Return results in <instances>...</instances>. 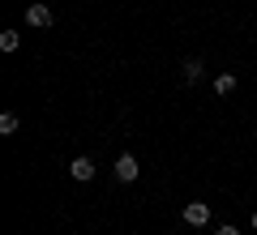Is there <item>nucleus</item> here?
I'll return each instance as SVG.
<instances>
[{
	"instance_id": "f257e3e1",
	"label": "nucleus",
	"mask_w": 257,
	"mask_h": 235,
	"mask_svg": "<svg viewBox=\"0 0 257 235\" xmlns=\"http://www.w3.org/2000/svg\"><path fill=\"white\" fill-rule=\"evenodd\" d=\"M138 175H142L138 158H133V154H120V158H116V180H120V184H133Z\"/></svg>"
},
{
	"instance_id": "f03ea898",
	"label": "nucleus",
	"mask_w": 257,
	"mask_h": 235,
	"mask_svg": "<svg viewBox=\"0 0 257 235\" xmlns=\"http://www.w3.org/2000/svg\"><path fill=\"white\" fill-rule=\"evenodd\" d=\"M184 222H189V226H206V222H210V205L189 201V205H184Z\"/></svg>"
},
{
	"instance_id": "7ed1b4c3",
	"label": "nucleus",
	"mask_w": 257,
	"mask_h": 235,
	"mask_svg": "<svg viewBox=\"0 0 257 235\" xmlns=\"http://www.w3.org/2000/svg\"><path fill=\"white\" fill-rule=\"evenodd\" d=\"M69 175H73L77 184L94 180V163H90V158H73V163H69Z\"/></svg>"
},
{
	"instance_id": "20e7f679",
	"label": "nucleus",
	"mask_w": 257,
	"mask_h": 235,
	"mask_svg": "<svg viewBox=\"0 0 257 235\" xmlns=\"http://www.w3.org/2000/svg\"><path fill=\"white\" fill-rule=\"evenodd\" d=\"M26 22H30V26H39V30L52 26V9H47V5H30V9H26Z\"/></svg>"
},
{
	"instance_id": "39448f33",
	"label": "nucleus",
	"mask_w": 257,
	"mask_h": 235,
	"mask_svg": "<svg viewBox=\"0 0 257 235\" xmlns=\"http://www.w3.org/2000/svg\"><path fill=\"white\" fill-rule=\"evenodd\" d=\"M18 43H22L18 30H5V35H0V52H18Z\"/></svg>"
},
{
	"instance_id": "423d86ee",
	"label": "nucleus",
	"mask_w": 257,
	"mask_h": 235,
	"mask_svg": "<svg viewBox=\"0 0 257 235\" xmlns=\"http://www.w3.org/2000/svg\"><path fill=\"white\" fill-rule=\"evenodd\" d=\"M202 69H206L202 60H184V82L193 86V82H197V77H202Z\"/></svg>"
},
{
	"instance_id": "0eeeda50",
	"label": "nucleus",
	"mask_w": 257,
	"mask_h": 235,
	"mask_svg": "<svg viewBox=\"0 0 257 235\" xmlns=\"http://www.w3.org/2000/svg\"><path fill=\"white\" fill-rule=\"evenodd\" d=\"M214 90H219V94H231V90H236V77H231V73H219V77H214Z\"/></svg>"
},
{
	"instance_id": "6e6552de",
	"label": "nucleus",
	"mask_w": 257,
	"mask_h": 235,
	"mask_svg": "<svg viewBox=\"0 0 257 235\" xmlns=\"http://www.w3.org/2000/svg\"><path fill=\"white\" fill-rule=\"evenodd\" d=\"M0 133H5V137L18 133V116H13V111H5V116H0Z\"/></svg>"
},
{
	"instance_id": "1a4fd4ad",
	"label": "nucleus",
	"mask_w": 257,
	"mask_h": 235,
	"mask_svg": "<svg viewBox=\"0 0 257 235\" xmlns=\"http://www.w3.org/2000/svg\"><path fill=\"white\" fill-rule=\"evenodd\" d=\"M214 235H240L236 226H214Z\"/></svg>"
},
{
	"instance_id": "9d476101",
	"label": "nucleus",
	"mask_w": 257,
	"mask_h": 235,
	"mask_svg": "<svg viewBox=\"0 0 257 235\" xmlns=\"http://www.w3.org/2000/svg\"><path fill=\"white\" fill-rule=\"evenodd\" d=\"M253 231H257V209H253Z\"/></svg>"
}]
</instances>
